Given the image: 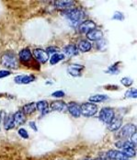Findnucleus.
I'll return each instance as SVG.
<instances>
[{"label": "nucleus", "mask_w": 137, "mask_h": 160, "mask_svg": "<svg viewBox=\"0 0 137 160\" xmlns=\"http://www.w3.org/2000/svg\"><path fill=\"white\" fill-rule=\"evenodd\" d=\"M63 16L73 26H79L85 19L86 14L77 8H68L63 12Z\"/></svg>", "instance_id": "nucleus-1"}, {"label": "nucleus", "mask_w": 137, "mask_h": 160, "mask_svg": "<svg viewBox=\"0 0 137 160\" xmlns=\"http://www.w3.org/2000/svg\"><path fill=\"white\" fill-rule=\"evenodd\" d=\"M1 64L7 68L17 69L18 67V59L13 52H8L1 57Z\"/></svg>", "instance_id": "nucleus-2"}, {"label": "nucleus", "mask_w": 137, "mask_h": 160, "mask_svg": "<svg viewBox=\"0 0 137 160\" xmlns=\"http://www.w3.org/2000/svg\"><path fill=\"white\" fill-rule=\"evenodd\" d=\"M80 110H81V115L85 117H92L98 112V107L94 103L87 102L80 105Z\"/></svg>", "instance_id": "nucleus-3"}, {"label": "nucleus", "mask_w": 137, "mask_h": 160, "mask_svg": "<svg viewBox=\"0 0 137 160\" xmlns=\"http://www.w3.org/2000/svg\"><path fill=\"white\" fill-rule=\"evenodd\" d=\"M114 117H115L114 111L112 109H110V108H103V109H101L100 112H99V120L101 122H103L104 123H106V124H109L112 121V119Z\"/></svg>", "instance_id": "nucleus-4"}, {"label": "nucleus", "mask_w": 137, "mask_h": 160, "mask_svg": "<svg viewBox=\"0 0 137 160\" xmlns=\"http://www.w3.org/2000/svg\"><path fill=\"white\" fill-rule=\"evenodd\" d=\"M31 53H32V56L35 58V60H37L38 62L42 64H44L49 59V54L47 53V52L41 48L34 49Z\"/></svg>", "instance_id": "nucleus-5"}, {"label": "nucleus", "mask_w": 137, "mask_h": 160, "mask_svg": "<svg viewBox=\"0 0 137 160\" xmlns=\"http://www.w3.org/2000/svg\"><path fill=\"white\" fill-rule=\"evenodd\" d=\"M18 59L19 61L24 64H29L33 62V56L29 48H25L21 50L18 53Z\"/></svg>", "instance_id": "nucleus-6"}, {"label": "nucleus", "mask_w": 137, "mask_h": 160, "mask_svg": "<svg viewBox=\"0 0 137 160\" xmlns=\"http://www.w3.org/2000/svg\"><path fill=\"white\" fill-rule=\"evenodd\" d=\"M78 31L81 33L87 34L89 32L96 29V23L92 20H84L78 27Z\"/></svg>", "instance_id": "nucleus-7"}, {"label": "nucleus", "mask_w": 137, "mask_h": 160, "mask_svg": "<svg viewBox=\"0 0 137 160\" xmlns=\"http://www.w3.org/2000/svg\"><path fill=\"white\" fill-rule=\"evenodd\" d=\"M136 132V126L133 123H127L124 126H122V130H121V136L123 138H127L130 137L134 132Z\"/></svg>", "instance_id": "nucleus-8"}, {"label": "nucleus", "mask_w": 137, "mask_h": 160, "mask_svg": "<svg viewBox=\"0 0 137 160\" xmlns=\"http://www.w3.org/2000/svg\"><path fill=\"white\" fill-rule=\"evenodd\" d=\"M107 158L111 160H123L128 158L122 152L118 150H109L106 154Z\"/></svg>", "instance_id": "nucleus-9"}, {"label": "nucleus", "mask_w": 137, "mask_h": 160, "mask_svg": "<svg viewBox=\"0 0 137 160\" xmlns=\"http://www.w3.org/2000/svg\"><path fill=\"white\" fill-rule=\"evenodd\" d=\"M50 108L54 112H65L67 110V105L63 100H54L51 103Z\"/></svg>", "instance_id": "nucleus-10"}, {"label": "nucleus", "mask_w": 137, "mask_h": 160, "mask_svg": "<svg viewBox=\"0 0 137 160\" xmlns=\"http://www.w3.org/2000/svg\"><path fill=\"white\" fill-rule=\"evenodd\" d=\"M67 111L68 112L75 118H78L81 115V110L80 105H78L76 102H70L67 105Z\"/></svg>", "instance_id": "nucleus-11"}, {"label": "nucleus", "mask_w": 137, "mask_h": 160, "mask_svg": "<svg viewBox=\"0 0 137 160\" xmlns=\"http://www.w3.org/2000/svg\"><path fill=\"white\" fill-rule=\"evenodd\" d=\"M34 80L35 77L32 75H19L14 78V81L17 84H30Z\"/></svg>", "instance_id": "nucleus-12"}, {"label": "nucleus", "mask_w": 137, "mask_h": 160, "mask_svg": "<svg viewBox=\"0 0 137 160\" xmlns=\"http://www.w3.org/2000/svg\"><path fill=\"white\" fill-rule=\"evenodd\" d=\"M102 36H103L102 32L100 30H97V29H94L93 31L87 33V38L92 42H99V41L102 40Z\"/></svg>", "instance_id": "nucleus-13"}, {"label": "nucleus", "mask_w": 137, "mask_h": 160, "mask_svg": "<svg viewBox=\"0 0 137 160\" xmlns=\"http://www.w3.org/2000/svg\"><path fill=\"white\" fill-rule=\"evenodd\" d=\"M13 119L16 125H22L26 122V115L22 111H18L13 114Z\"/></svg>", "instance_id": "nucleus-14"}, {"label": "nucleus", "mask_w": 137, "mask_h": 160, "mask_svg": "<svg viewBox=\"0 0 137 160\" xmlns=\"http://www.w3.org/2000/svg\"><path fill=\"white\" fill-rule=\"evenodd\" d=\"M122 124V119L121 117H114L112 121L109 123V130L111 132L117 131L118 129L121 128Z\"/></svg>", "instance_id": "nucleus-15"}, {"label": "nucleus", "mask_w": 137, "mask_h": 160, "mask_svg": "<svg viewBox=\"0 0 137 160\" xmlns=\"http://www.w3.org/2000/svg\"><path fill=\"white\" fill-rule=\"evenodd\" d=\"M91 48L92 45L90 42L87 40H81L77 43V50H79L82 52H88L91 50Z\"/></svg>", "instance_id": "nucleus-16"}, {"label": "nucleus", "mask_w": 137, "mask_h": 160, "mask_svg": "<svg viewBox=\"0 0 137 160\" xmlns=\"http://www.w3.org/2000/svg\"><path fill=\"white\" fill-rule=\"evenodd\" d=\"M83 69H84V66H82V65H79V64H72L71 66L68 67L67 71H68V73L71 76H73V77H78V76H80L81 71Z\"/></svg>", "instance_id": "nucleus-17"}, {"label": "nucleus", "mask_w": 137, "mask_h": 160, "mask_svg": "<svg viewBox=\"0 0 137 160\" xmlns=\"http://www.w3.org/2000/svg\"><path fill=\"white\" fill-rule=\"evenodd\" d=\"M16 126L15 122H14V119H13V114H8L7 117H5L4 119V127L6 130H11Z\"/></svg>", "instance_id": "nucleus-18"}, {"label": "nucleus", "mask_w": 137, "mask_h": 160, "mask_svg": "<svg viewBox=\"0 0 137 160\" xmlns=\"http://www.w3.org/2000/svg\"><path fill=\"white\" fill-rule=\"evenodd\" d=\"M63 52L65 55L67 56H75L78 54V50L76 48L75 45L73 44H69V45H66L64 48L63 49Z\"/></svg>", "instance_id": "nucleus-19"}, {"label": "nucleus", "mask_w": 137, "mask_h": 160, "mask_svg": "<svg viewBox=\"0 0 137 160\" xmlns=\"http://www.w3.org/2000/svg\"><path fill=\"white\" fill-rule=\"evenodd\" d=\"M36 110H38L42 114H46L49 112V104L45 100H41L36 103Z\"/></svg>", "instance_id": "nucleus-20"}, {"label": "nucleus", "mask_w": 137, "mask_h": 160, "mask_svg": "<svg viewBox=\"0 0 137 160\" xmlns=\"http://www.w3.org/2000/svg\"><path fill=\"white\" fill-rule=\"evenodd\" d=\"M22 112L25 114V115H31L32 113H34L36 111V103L34 102H30L26 105H24L22 107Z\"/></svg>", "instance_id": "nucleus-21"}, {"label": "nucleus", "mask_w": 137, "mask_h": 160, "mask_svg": "<svg viewBox=\"0 0 137 160\" xmlns=\"http://www.w3.org/2000/svg\"><path fill=\"white\" fill-rule=\"evenodd\" d=\"M74 4H75L74 1H56V2H54V5L57 6V8H64V9L70 8L71 6H73Z\"/></svg>", "instance_id": "nucleus-22"}, {"label": "nucleus", "mask_w": 137, "mask_h": 160, "mask_svg": "<svg viewBox=\"0 0 137 160\" xmlns=\"http://www.w3.org/2000/svg\"><path fill=\"white\" fill-rule=\"evenodd\" d=\"M63 59H64V54H63V53H54V54H53L52 57L50 58V64H58L60 61L63 60Z\"/></svg>", "instance_id": "nucleus-23"}, {"label": "nucleus", "mask_w": 137, "mask_h": 160, "mask_svg": "<svg viewBox=\"0 0 137 160\" xmlns=\"http://www.w3.org/2000/svg\"><path fill=\"white\" fill-rule=\"evenodd\" d=\"M108 99V97L106 95H94V96H91L89 98V101L93 103V102H102L104 100Z\"/></svg>", "instance_id": "nucleus-24"}, {"label": "nucleus", "mask_w": 137, "mask_h": 160, "mask_svg": "<svg viewBox=\"0 0 137 160\" xmlns=\"http://www.w3.org/2000/svg\"><path fill=\"white\" fill-rule=\"evenodd\" d=\"M122 152L127 158H134L135 156L134 148H124V149H122Z\"/></svg>", "instance_id": "nucleus-25"}, {"label": "nucleus", "mask_w": 137, "mask_h": 160, "mask_svg": "<svg viewBox=\"0 0 137 160\" xmlns=\"http://www.w3.org/2000/svg\"><path fill=\"white\" fill-rule=\"evenodd\" d=\"M125 97H127V98H137L136 89H135V88H131L130 90H128V91L125 93Z\"/></svg>", "instance_id": "nucleus-26"}, {"label": "nucleus", "mask_w": 137, "mask_h": 160, "mask_svg": "<svg viewBox=\"0 0 137 160\" xmlns=\"http://www.w3.org/2000/svg\"><path fill=\"white\" fill-rule=\"evenodd\" d=\"M18 134H19L23 139H28V138H29V133H28V132H27L24 128H20L18 131Z\"/></svg>", "instance_id": "nucleus-27"}, {"label": "nucleus", "mask_w": 137, "mask_h": 160, "mask_svg": "<svg viewBox=\"0 0 137 160\" xmlns=\"http://www.w3.org/2000/svg\"><path fill=\"white\" fill-rule=\"evenodd\" d=\"M121 82H122V85H124L125 87H130L134 83V81L131 79L130 78H123L121 80Z\"/></svg>", "instance_id": "nucleus-28"}, {"label": "nucleus", "mask_w": 137, "mask_h": 160, "mask_svg": "<svg viewBox=\"0 0 137 160\" xmlns=\"http://www.w3.org/2000/svg\"><path fill=\"white\" fill-rule=\"evenodd\" d=\"M10 74H11V72L8 71V70H0V78H7V77H8Z\"/></svg>", "instance_id": "nucleus-29"}, {"label": "nucleus", "mask_w": 137, "mask_h": 160, "mask_svg": "<svg viewBox=\"0 0 137 160\" xmlns=\"http://www.w3.org/2000/svg\"><path fill=\"white\" fill-rule=\"evenodd\" d=\"M58 50L59 49L57 48V47H48L47 48V53L49 54V53H58Z\"/></svg>", "instance_id": "nucleus-30"}, {"label": "nucleus", "mask_w": 137, "mask_h": 160, "mask_svg": "<svg viewBox=\"0 0 137 160\" xmlns=\"http://www.w3.org/2000/svg\"><path fill=\"white\" fill-rule=\"evenodd\" d=\"M53 97H55V98H62V97L64 96V92L62 91V90H59V91H55L52 94Z\"/></svg>", "instance_id": "nucleus-31"}, {"label": "nucleus", "mask_w": 137, "mask_h": 160, "mask_svg": "<svg viewBox=\"0 0 137 160\" xmlns=\"http://www.w3.org/2000/svg\"><path fill=\"white\" fill-rule=\"evenodd\" d=\"M114 19H118V20H122L123 19V15L122 13H119V12H116L115 15L113 16Z\"/></svg>", "instance_id": "nucleus-32"}, {"label": "nucleus", "mask_w": 137, "mask_h": 160, "mask_svg": "<svg viewBox=\"0 0 137 160\" xmlns=\"http://www.w3.org/2000/svg\"><path fill=\"white\" fill-rule=\"evenodd\" d=\"M130 137H131V140H130V141H131L132 143H134V144H136V142H137L136 132H134V133H133V134H132V135H131Z\"/></svg>", "instance_id": "nucleus-33"}, {"label": "nucleus", "mask_w": 137, "mask_h": 160, "mask_svg": "<svg viewBox=\"0 0 137 160\" xmlns=\"http://www.w3.org/2000/svg\"><path fill=\"white\" fill-rule=\"evenodd\" d=\"M109 72L112 73V74H118L119 73V69L115 66H111L109 69Z\"/></svg>", "instance_id": "nucleus-34"}, {"label": "nucleus", "mask_w": 137, "mask_h": 160, "mask_svg": "<svg viewBox=\"0 0 137 160\" xmlns=\"http://www.w3.org/2000/svg\"><path fill=\"white\" fill-rule=\"evenodd\" d=\"M30 126H31V129H33L35 132H37L38 131V129L36 127V125H35V122H30V124H29Z\"/></svg>", "instance_id": "nucleus-35"}, {"label": "nucleus", "mask_w": 137, "mask_h": 160, "mask_svg": "<svg viewBox=\"0 0 137 160\" xmlns=\"http://www.w3.org/2000/svg\"><path fill=\"white\" fill-rule=\"evenodd\" d=\"M85 160H102V159H85Z\"/></svg>", "instance_id": "nucleus-36"}, {"label": "nucleus", "mask_w": 137, "mask_h": 160, "mask_svg": "<svg viewBox=\"0 0 137 160\" xmlns=\"http://www.w3.org/2000/svg\"><path fill=\"white\" fill-rule=\"evenodd\" d=\"M0 122H1V116H0Z\"/></svg>", "instance_id": "nucleus-37"}, {"label": "nucleus", "mask_w": 137, "mask_h": 160, "mask_svg": "<svg viewBox=\"0 0 137 160\" xmlns=\"http://www.w3.org/2000/svg\"><path fill=\"white\" fill-rule=\"evenodd\" d=\"M123 160H129V159H127V158H126V159H123Z\"/></svg>", "instance_id": "nucleus-38"}]
</instances>
